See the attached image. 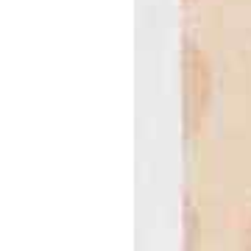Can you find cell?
Masks as SVG:
<instances>
[{
  "label": "cell",
  "instance_id": "1",
  "mask_svg": "<svg viewBox=\"0 0 251 251\" xmlns=\"http://www.w3.org/2000/svg\"><path fill=\"white\" fill-rule=\"evenodd\" d=\"M181 81H184V131L190 140H196L204 128L212 100V67L204 48L193 36H184L181 48Z\"/></svg>",
  "mask_w": 251,
  "mask_h": 251
},
{
  "label": "cell",
  "instance_id": "2",
  "mask_svg": "<svg viewBox=\"0 0 251 251\" xmlns=\"http://www.w3.org/2000/svg\"><path fill=\"white\" fill-rule=\"evenodd\" d=\"M240 251H251V221H249V226H246V232H243V246H240Z\"/></svg>",
  "mask_w": 251,
  "mask_h": 251
},
{
  "label": "cell",
  "instance_id": "3",
  "mask_svg": "<svg viewBox=\"0 0 251 251\" xmlns=\"http://www.w3.org/2000/svg\"><path fill=\"white\" fill-rule=\"evenodd\" d=\"M181 3H184V6H193V3H196V0H181Z\"/></svg>",
  "mask_w": 251,
  "mask_h": 251
}]
</instances>
